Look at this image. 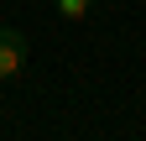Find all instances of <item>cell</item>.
<instances>
[{
  "label": "cell",
  "instance_id": "cell-1",
  "mask_svg": "<svg viewBox=\"0 0 146 141\" xmlns=\"http://www.w3.org/2000/svg\"><path fill=\"white\" fill-rule=\"evenodd\" d=\"M26 68H31V42H26V31L0 26V84L26 78Z\"/></svg>",
  "mask_w": 146,
  "mask_h": 141
},
{
  "label": "cell",
  "instance_id": "cell-2",
  "mask_svg": "<svg viewBox=\"0 0 146 141\" xmlns=\"http://www.w3.org/2000/svg\"><path fill=\"white\" fill-rule=\"evenodd\" d=\"M89 11H94V0H58V16H63V21H84Z\"/></svg>",
  "mask_w": 146,
  "mask_h": 141
}]
</instances>
